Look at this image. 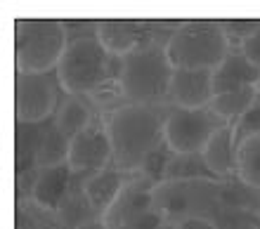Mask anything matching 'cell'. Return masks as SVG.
<instances>
[{
    "instance_id": "obj_1",
    "label": "cell",
    "mask_w": 260,
    "mask_h": 229,
    "mask_svg": "<svg viewBox=\"0 0 260 229\" xmlns=\"http://www.w3.org/2000/svg\"><path fill=\"white\" fill-rule=\"evenodd\" d=\"M168 104H121L107 116V130L114 149V166L137 173L144 161L164 144V123Z\"/></svg>"
},
{
    "instance_id": "obj_2",
    "label": "cell",
    "mask_w": 260,
    "mask_h": 229,
    "mask_svg": "<svg viewBox=\"0 0 260 229\" xmlns=\"http://www.w3.org/2000/svg\"><path fill=\"white\" fill-rule=\"evenodd\" d=\"M114 54L100 43L95 34L69 38L64 57L55 76L69 97H92L109 83L118 81V64Z\"/></svg>"
},
{
    "instance_id": "obj_3",
    "label": "cell",
    "mask_w": 260,
    "mask_h": 229,
    "mask_svg": "<svg viewBox=\"0 0 260 229\" xmlns=\"http://www.w3.org/2000/svg\"><path fill=\"white\" fill-rule=\"evenodd\" d=\"M173 64L166 52V43H147L135 52L118 59V88L125 104L161 107L168 102Z\"/></svg>"
},
{
    "instance_id": "obj_4",
    "label": "cell",
    "mask_w": 260,
    "mask_h": 229,
    "mask_svg": "<svg viewBox=\"0 0 260 229\" xmlns=\"http://www.w3.org/2000/svg\"><path fill=\"white\" fill-rule=\"evenodd\" d=\"M166 52L173 69L215 71L232 52V41L222 21H182L168 36Z\"/></svg>"
},
{
    "instance_id": "obj_5",
    "label": "cell",
    "mask_w": 260,
    "mask_h": 229,
    "mask_svg": "<svg viewBox=\"0 0 260 229\" xmlns=\"http://www.w3.org/2000/svg\"><path fill=\"white\" fill-rule=\"evenodd\" d=\"M227 182L225 180H173L154 189V213L171 222H185L192 217L211 220L220 227L218 213L225 210Z\"/></svg>"
},
{
    "instance_id": "obj_6",
    "label": "cell",
    "mask_w": 260,
    "mask_h": 229,
    "mask_svg": "<svg viewBox=\"0 0 260 229\" xmlns=\"http://www.w3.org/2000/svg\"><path fill=\"white\" fill-rule=\"evenodd\" d=\"M67 45L69 34L64 21H14V69L19 74H52V71H57Z\"/></svg>"
},
{
    "instance_id": "obj_7",
    "label": "cell",
    "mask_w": 260,
    "mask_h": 229,
    "mask_svg": "<svg viewBox=\"0 0 260 229\" xmlns=\"http://www.w3.org/2000/svg\"><path fill=\"white\" fill-rule=\"evenodd\" d=\"M222 125H227L211 107L206 109H178L168 107L164 123V140L173 154L199 156L206 144Z\"/></svg>"
},
{
    "instance_id": "obj_8",
    "label": "cell",
    "mask_w": 260,
    "mask_h": 229,
    "mask_svg": "<svg viewBox=\"0 0 260 229\" xmlns=\"http://www.w3.org/2000/svg\"><path fill=\"white\" fill-rule=\"evenodd\" d=\"M59 109V81L52 74H14V121L43 125Z\"/></svg>"
},
{
    "instance_id": "obj_9",
    "label": "cell",
    "mask_w": 260,
    "mask_h": 229,
    "mask_svg": "<svg viewBox=\"0 0 260 229\" xmlns=\"http://www.w3.org/2000/svg\"><path fill=\"white\" fill-rule=\"evenodd\" d=\"M154 180L142 173H130L118 199L102 217L104 224L109 229H133L140 224L149 213H154Z\"/></svg>"
},
{
    "instance_id": "obj_10",
    "label": "cell",
    "mask_w": 260,
    "mask_h": 229,
    "mask_svg": "<svg viewBox=\"0 0 260 229\" xmlns=\"http://www.w3.org/2000/svg\"><path fill=\"white\" fill-rule=\"evenodd\" d=\"M111 163H114V149H111L107 123L95 121L90 128L83 130L81 135H76L69 144L67 166L74 170V175L88 177L92 173L109 168Z\"/></svg>"
},
{
    "instance_id": "obj_11",
    "label": "cell",
    "mask_w": 260,
    "mask_h": 229,
    "mask_svg": "<svg viewBox=\"0 0 260 229\" xmlns=\"http://www.w3.org/2000/svg\"><path fill=\"white\" fill-rule=\"evenodd\" d=\"M95 36L100 38L107 52L114 54L116 59H123L125 54L135 52L137 47L154 43L149 21H133V19H104L97 21Z\"/></svg>"
},
{
    "instance_id": "obj_12",
    "label": "cell",
    "mask_w": 260,
    "mask_h": 229,
    "mask_svg": "<svg viewBox=\"0 0 260 229\" xmlns=\"http://www.w3.org/2000/svg\"><path fill=\"white\" fill-rule=\"evenodd\" d=\"M74 170L67 163L38 170L31 182V203L38 210H43V215L57 217L62 203L67 201V196L74 189Z\"/></svg>"
},
{
    "instance_id": "obj_13",
    "label": "cell",
    "mask_w": 260,
    "mask_h": 229,
    "mask_svg": "<svg viewBox=\"0 0 260 229\" xmlns=\"http://www.w3.org/2000/svg\"><path fill=\"white\" fill-rule=\"evenodd\" d=\"M213 102V71L175 69L168 88V107L206 109Z\"/></svg>"
},
{
    "instance_id": "obj_14",
    "label": "cell",
    "mask_w": 260,
    "mask_h": 229,
    "mask_svg": "<svg viewBox=\"0 0 260 229\" xmlns=\"http://www.w3.org/2000/svg\"><path fill=\"white\" fill-rule=\"evenodd\" d=\"M130 173L116 168L111 163L109 168L100 170V173H92L88 177H81V189L85 199H88L90 208L97 217H104L109 213V208L114 206V201L118 199L121 189H123L125 180H128Z\"/></svg>"
},
{
    "instance_id": "obj_15",
    "label": "cell",
    "mask_w": 260,
    "mask_h": 229,
    "mask_svg": "<svg viewBox=\"0 0 260 229\" xmlns=\"http://www.w3.org/2000/svg\"><path fill=\"white\" fill-rule=\"evenodd\" d=\"M237 130L234 123H227L208 140L204 149V163L213 173L215 180H227L237 170Z\"/></svg>"
},
{
    "instance_id": "obj_16",
    "label": "cell",
    "mask_w": 260,
    "mask_h": 229,
    "mask_svg": "<svg viewBox=\"0 0 260 229\" xmlns=\"http://www.w3.org/2000/svg\"><path fill=\"white\" fill-rule=\"evenodd\" d=\"M260 76V69H255L239 50H232L222 64L213 71V97L222 92H232L241 88H253Z\"/></svg>"
},
{
    "instance_id": "obj_17",
    "label": "cell",
    "mask_w": 260,
    "mask_h": 229,
    "mask_svg": "<svg viewBox=\"0 0 260 229\" xmlns=\"http://www.w3.org/2000/svg\"><path fill=\"white\" fill-rule=\"evenodd\" d=\"M69 140L62 130L57 128L55 118L43 125L41 142H38V154H36V168H55V166H64L69 158Z\"/></svg>"
},
{
    "instance_id": "obj_18",
    "label": "cell",
    "mask_w": 260,
    "mask_h": 229,
    "mask_svg": "<svg viewBox=\"0 0 260 229\" xmlns=\"http://www.w3.org/2000/svg\"><path fill=\"white\" fill-rule=\"evenodd\" d=\"M55 123L69 140H74L76 135H81L83 130L95 123V116H92V109L85 102V97H69L67 94V100L57 109Z\"/></svg>"
},
{
    "instance_id": "obj_19",
    "label": "cell",
    "mask_w": 260,
    "mask_h": 229,
    "mask_svg": "<svg viewBox=\"0 0 260 229\" xmlns=\"http://www.w3.org/2000/svg\"><path fill=\"white\" fill-rule=\"evenodd\" d=\"M255 102H258V92H255L253 85V88H241V90H232V92L215 94L211 102V109L225 123H237L255 107Z\"/></svg>"
},
{
    "instance_id": "obj_20",
    "label": "cell",
    "mask_w": 260,
    "mask_h": 229,
    "mask_svg": "<svg viewBox=\"0 0 260 229\" xmlns=\"http://www.w3.org/2000/svg\"><path fill=\"white\" fill-rule=\"evenodd\" d=\"M237 177L241 184L260 191V133L239 140L237 144Z\"/></svg>"
},
{
    "instance_id": "obj_21",
    "label": "cell",
    "mask_w": 260,
    "mask_h": 229,
    "mask_svg": "<svg viewBox=\"0 0 260 229\" xmlns=\"http://www.w3.org/2000/svg\"><path fill=\"white\" fill-rule=\"evenodd\" d=\"M92 217H97V215L92 213L88 199H85V194H83L81 182L74 184L71 194H69L67 201L62 203V208H59V213H57L55 220L59 222L62 229H78L83 222H88V220H92Z\"/></svg>"
},
{
    "instance_id": "obj_22",
    "label": "cell",
    "mask_w": 260,
    "mask_h": 229,
    "mask_svg": "<svg viewBox=\"0 0 260 229\" xmlns=\"http://www.w3.org/2000/svg\"><path fill=\"white\" fill-rule=\"evenodd\" d=\"M201 177H213L208 166L204 163V156H178L173 154L168 168H166L164 182H173V180H201Z\"/></svg>"
},
{
    "instance_id": "obj_23",
    "label": "cell",
    "mask_w": 260,
    "mask_h": 229,
    "mask_svg": "<svg viewBox=\"0 0 260 229\" xmlns=\"http://www.w3.org/2000/svg\"><path fill=\"white\" fill-rule=\"evenodd\" d=\"M234 130H237V142L244 140V137H248V135L260 133V97H258V102H255V107L251 109L241 121L234 123Z\"/></svg>"
},
{
    "instance_id": "obj_24",
    "label": "cell",
    "mask_w": 260,
    "mask_h": 229,
    "mask_svg": "<svg viewBox=\"0 0 260 229\" xmlns=\"http://www.w3.org/2000/svg\"><path fill=\"white\" fill-rule=\"evenodd\" d=\"M239 52L246 57V61H251L255 69H260V24L253 34H248L239 43Z\"/></svg>"
},
{
    "instance_id": "obj_25",
    "label": "cell",
    "mask_w": 260,
    "mask_h": 229,
    "mask_svg": "<svg viewBox=\"0 0 260 229\" xmlns=\"http://www.w3.org/2000/svg\"><path fill=\"white\" fill-rule=\"evenodd\" d=\"M45 222V217H36L31 210H24V201H17V215H14V229H41V224Z\"/></svg>"
},
{
    "instance_id": "obj_26",
    "label": "cell",
    "mask_w": 260,
    "mask_h": 229,
    "mask_svg": "<svg viewBox=\"0 0 260 229\" xmlns=\"http://www.w3.org/2000/svg\"><path fill=\"white\" fill-rule=\"evenodd\" d=\"M180 229H220L215 222L211 220H201V217H192V220H185L180 222Z\"/></svg>"
},
{
    "instance_id": "obj_27",
    "label": "cell",
    "mask_w": 260,
    "mask_h": 229,
    "mask_svg": "<svg viewBox=\"0 0 260 229\" xmlns=\"http://www.w3.org/2000/svg\"><path fill=\"white\" fill-rule=\"evenodd\" d=\"M78 229H109V227L104 224L102 217H92V220H88V222H83Z\"/></svg>"
},
{
    "instance_id": "obj_28",
    "label": "cell",
    "mask_w": 260,
    "mask_h": 229,
    "mask_svg": "<svg viewBox=\"0 0 260 229\" xmlns=\"http://www.w3.org/2000/svg\"><path fill=\"white\" fill-rule=\"evenodd\" d=\"M41 229H62V227H59V222L55 220V222H43Z\"/></svg>"
},
{
    "instance_id": "obj_29",
    "label": "cell",
    "mask_w": 260,
    "mask_h": 229,
    "mask_svg": "<svg viewBox=\"0 0 260 229\" xmlns=\"http://www.w3.org/2000/svg\"><path fill=\"white\" fill-rule=\"evenodd\" d=\"M255 92H258V97H260V76H258V81H255Z\"/></svg>"
}]
</instances>
